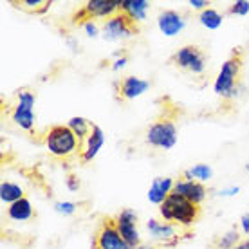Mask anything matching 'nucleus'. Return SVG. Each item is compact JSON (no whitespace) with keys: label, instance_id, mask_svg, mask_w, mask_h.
Masks as SVG:
<instances>
[{"label":"nucleus","instance_id":"f257e3e1","mask_svg":"<svg viewBox=\"0 0 249 249\" xmlns=\"http://www.w3.org/2000/svg\"><path fill=\"white\" fill-rule=\"evenodd\" d=\"M159 213L164 222L181 226V228H192L200 217V206L193 204L188 199L181 197L179 193H170L168 199L159 206Z\"/></svg>","mask_w":249,"mask_h":249},{"label":"nucleus","instance_id":"f03ea898","mask_svg":"<svg viewBox=\"0 0 249 249\" xmlns=\"http://www.w3.org/2000/svg\"><path fill=\"white\" fill-rule=\"evenodd\" d=\"M45 148L53 157L56 159H67L74 156L76 152L80 154L81 143L74 136V132L69 128L67 124H53L49 130L45 132L44 137Z\"/></svg>","mask_w":249,"mask_h":249},{"label":"nucleus","instance_id":"7ed1b4c3","mask_svg":"<svg viewBox=\"0 0 249 249\" xmlns=\"http://www.w3.org/2000/svg\"><path fill=\"white\" fill-rule=\"evenodd\" d=\"M242 74V54L240 51H233L231 54L218 71L217 78H215V83H213V90L217 96L220 98H226V100H231L238 94V78Z\"/></svg>","mask_w":249,"mask_h":249},{"label":"nucleus","instance_id":"20e7f679","mask_svg":"<svg viewBox=\"0 0 249 249\" xmlns=\"http://www.w3.org/2000/svg\"><path fill=\"white\" fill-rule=\"evenodd\" d=\"M121 11V0H89L85 6H81L78 11L72 15V24L83 25L94 18H105L108 20L116 13Z\"/></svg>","mask_w":249,"mask_h":249},{"label":"nucleus","instance_id":"39448f33","mask_svg":"<svg viewBox=\"0 0 249 249\" xmlns=\"http://www.w3.org/2000/svg\"><path fill=\"white\" fill-rule=\"evenodd\" d=\"M35 103H36V94L33 90L20 89L17 92V103L13 107L11 119L22 130L31 132L35 128V110H33Z\"/></svg>","mask_w":249,"mask_h":249},{"label":"nucleus","instance_id":"423d86ee","mask_svg":"<svg viewBox=\"0 0 249 249\" xmlns=\"http://www.w3.org/2000/svg\"><path fill=\"white\" fill-rule=\"evenodd\" d=\"M177 136H179V130L172 119H157L146 130V143L154 148L170 150L177 143Z\"/></svg>","mask_w":249,"mask_h":249},{"label":"nucleus","instance_id":"0eeeda50","mask_svg":"<svg viewBox=\"0 0 249 249\" xmlns=\"http://www.w3.org/2000/svg\"><path fill=\"white\" fill-rule=\"evenodd\" d=\"M170 62L175 67L188 71L195 76L204 74L206 71V54L197 47V45H182L181 49H177L172 54Z\"/></svg>","mask_w":249,"mask_h":249},{"label":"nucleus","instance_id":"6e6552de","mask_svg":"<svg viewBox=\"0 0 249 249\" xmlns=\"http://www.w3.org/2000/svg\"><path fill=\"white\" fill-rule=\"evenodd\" d=\"M103 31V38L108 40V42H116V40H121V38H128L134 36L137 31H139V25L137 22L126 17L124 13H116L114 17H110L108 20H105V24L101 27Z\"/></svg>","mask_w":249,"mask_h":249},{"label":"nucleus","instance_id":"1a4fd4ad","mask_svg":"<svg viewBox=\"0 0 249 249\" xmlns=\"http://www.w3.org/2000/svg\"><path fill=\"white\" fill-rule=\"evenodd\" d=\"M100 249H130V246L124 242L121 233L116 228L114 218H105L100 224L96 235H94V244Z\"/></svg>","mask_w":249,"mask_h":249},{"label":"nucleus","instance_id":"9d476101","mask_svg":"<svg viewBox=\"0 0 249 249\" xmlns=\"http://www.w3.org/2000/svg\"><path fill=\"white\" fill-rule=\"evenodd\" d=\"M116 228L121 233V237L124 238V242L130 246V249L137 248L141 244L139 238V231H137V213L132 208H124L114 217Z\"/></svg>","mask_w":249,"mask_h":249},{"label":"nucleus","instance_id":"9b49d317","mask_svg":"<svg viewBox=\"0 0 249 249\" xmlns=\"http://www.w3.org/2000/svg\"><path fill=\"white\" fill-rule=\"evenodd\" d=\"M150 235L159 240V249L161 248H174L179 242V235H177V226L170 224V222H159L156 218H150L146 222Z\"/></svg>","mask_w":249,"mask_h":249},{"label":"nucleus","instance_id":"f8f14e48","mask_svg":"<svg viewBox=\"0 0 249 249\" xmlns=\"http://www.w3.org/2000/svg\"><path fill=\"white\" fill-rule=\"evenodd\" d=\"M150 89V81L143 80V78H137V76H126L116 85V92L118 98L123 101L136 100L139 96H143L146 90Z\"/></svg>","mask_w":249,"mask_h":249},{"label":"nucleus","instance_id":"ddd939ff","mask_svg":"<svg viewBox=\"0 0 249 249\" xmlns=\"http://www.w3.org/2000/svg\"><path fill=\"white\" fill-rule=\"evenodd\" d=\"M174 193H179L181 197L188 199L193 204L200 206L208 197V190H206L204 182L199 181H184V179H179L175 181Z\"/></svg>","mask_w":249,"mask_h":249},{"label":"nucleus","instance_id":"4468645a","mask_svg":"<svg viewBox=\"0 0 249 249\" xmlns=\"http://www.w3.org/2000/svg\"><path fill=\"white\" fill-rule=\"evenodd\" d=\"M184 17L181 13L174 11V9H166V11H161L159 17H157V27L159 31L164 35V36H175L184 29Z\"/></svg>","mask_w":249,"mask_h":249},{"label":"nucleus","instance_id":"2eb2a0df","mask_svg":"<svg viewBox=\"0 0 249 249\" xmlns=\"http://www.w3.org/2000/svg\"><path fill=\"white\" fill-rule=\"evenodd\" d=\"M105 144V134L98 124H92V132L87 137V141L81 144L80 148V161L81 162H90L94 157L100 154L101 146Z\"/></svg>","mask_w":249,"mask_h":249},{"label":"nucleus","instance_id":"dca6fc26","mask_svg":"<svg viewBox=\"0 0 249 249\" xmlns=\"http://www.w3.org/2000/svg\"><path fill=\"white\" fill-rule=\"evenodd\" d=\"M175 181L172 177H156L148 190V200L154 204L161 206L164 200L168 199V195L174 192Z\"/></svg>","mask_w":249,"mask_h":249},{"label":"nucleus","instance_id":"f3484780","mask_svg":"<svg viewBox=\"0 0 249 249\" xmlns=\"http://www.w3.org/2000/svg\"><path fill=\"white\" fill-rule=\"evenodd\" d=\"M33 217H35L33 204L25 197L7 206V218L13 222H25V220H31Z\"/></svg>","mask_w":249,"mask_h":249},{"label":"nucleus","instance_id":"a211bd4d","mask_svg":"<svg viewBox=\"0 0 249 249\" xmlns=\"http://www.w3.org/2000/svg\"><path fill=\"white\" fill-rule=\"evenodd\" d=\"M150 7L148 0H121V13L130 17L134 22H143L146 17V9Z\"/></svg>","mask_w":249,"mask_h":249},{"label":"nucleus","instance_id":"6ab92c4d","mask_svg":"<svg viewBox=\"0 0 249 249\" xmlns=\"http://www.w3.org/2000/svg\"><path fill=\"white\" fill-rule=\"evenodd\" d=\"M242 242L240 240V231L238 230H230L226 231L224 235H217L210 242V248L212 249H233L237 248L238 244Z\"/></svg>","mask_w":249,"mask_h":249},{"label":"nucleus","instance_id":"aec40b11","mask_svg":"<svg viewBox=\"0 0 249 249\" xmlns=\"http://www.w3.org/2000/svg\"><path fill=\"white\" fill-rule=\"evenodd\" d=\"M67 126L74 132V136L80 139L81 144L87 141V137L90 136V132H92V123H90L89 119L81 118V116H74V118L69 119Z\"/></svg>","mask_w":249,"mask_h":249},{"label":"nucleus","instance_id":"412c9836","mask_svg":"<svg viewBox=\"0 0 249 249\" xmlns=\"http://www.w3.org/2000/svg\"><path fill=\"white\" fill-rule=\"evenodd\" d=\"M20 199H24V190H22L20 184L9 181H4L0 184V200L4 204H13V202H17Z\"/></svg>","mask_w":249,"mask_h":249},{"label":"nucleus","instance_id":"4be33fe9","mask_svg":"<svg viewBox=\"0 0 249 249\" xmlns=\"http://www.w3.org/2000/svg\"><path fill=\"white\" fill-rule=\"evenodd\" d=\"M213 175V170L210 164H195L192 168H188L184 174H182V179L184 181H199V182H206L210 181Z\"/></svg>","mask_w":249,"mask_h":249},{"label":"nucleus","instance_id":"5701e85b","mask_svg":"<svg viewBox=\"0 0 249 249\" xmlns=\"http://www.w3.org/2000/svg\"><path fill=\"white\" fill-rule=\"evenodd\" d=\"M222 20H224V17H222L217 9H213V7H208V9H204V11L199 13L200 25L206 27V29H210V31L218 29V27L222 25Z\"/></svg>","mask_w":249,"mask_h":249},{"label":"nucleus","instance_id":"b1692460","mask_svg":"<svg viewBox=\"0 0 249 249\" xmlns=\"http://www.w3.org/2000/svg\"><path fill=\"white\" fill-rule=\"evenodd\" d=\"M17 6L24 11L45 13L51 6V0H22V2H17Z\"/></svg>","mask_w":249,"mask_h":249},{"label":"nucleus","instance_id":"393cba45","mask_svg":"<svg viewBox=\"0 0 249 249\" xmlns=\"http://www.w3.org/2000/svg\"><path fill=\"white\" fill-rule=\"evenodd\" d=\"M228 11L231 15H237V17H246L249 13V0H235Z\"/></svg>","mask_w":249,"mask_h":249},{"label":"nucleus","instance_id":"a878e982","mask_svg":"<svg viewBox=\"0 0 249 249\" xmlns=\"http://www.w3.org/2000/svg\"><path fill=\"white\" fill-rule=\"evenodd\" d=\"M54 210H56L58 213H62V215H72V213H76V210H78V204L76 202H56L54 204Z\"/></svg>","mask_w":249,"mask_h":249},{"label":"nucleus","instance_id":"bb28decb","mask_svg":"<svg viewBox=\"0 0 249 249\" xmlns=\"http://www.w3.org/2000/svg\"><path fill=\"white\" fill-rule=\"evenodd\" d=\"M65 184H67V188L71 190V192H78V190H80V179H78L74 174H69L67 175V179H65Z\"/></svg>","mask_w":249,"mask_h":249},{"label":"nucleus","instance_id":"cd10ccee","mask_svg":"<svg viewBox=\"0 0 249 249\" xmlns=\"http://www.w3.org/2000/svg\"><path fill=\"white\" fill-rule=\"evenodd\" d=\"M83 29H85V33H87L89 36H98V33H100V27H98V24L94 22V20H90V22H87V24H83Z\"/></svg>","mask_w":249,"mask_h":249},{"label":"nucleus","instance_id":"c85d7f7f","mask_svg":"<svg viewBox=\"0 0 249 249\" xmlns=\"http://www.w3.org/2000/svg\"><path fill=\"white\" fill-rule=\"evenodd\" d=\"M188 4H190L193 9H197V11H204V9H208V6H210L208 0H190Z\"/></svg>","mask_w":249,"mask_h":249},{"label":"nucleus","instance_id":"c756f323","mask_svg":"<svg viewBox=\"0 0 249 249\" xmlns=\"http://www.w3.org/2000/svg\"><path fill=\"white\" fill-rule=\"evenodd\" d=\"M240 231H242L244 235H249V212L246 215H242V218H240Z\"/></svg>","mask_w":249,"mask_h":249},{"label":"nucleus","instance_id":"7c9ffc66","mask_svg":"<svg viewBox=\"0 0 249 249\" xmlns=\"http://www.w3.org/2000/svg\"><path fill=\"white\" fill-rule=\"evenodd\" d=\"M126 62H128V58H126V56L118 58V60L112 63V71H119V69H123L124 65H126Z\"/></svg>","mask_w":249,"mask_h":249},{"label":"nucleus","instance_id":"2f4dec72","mask_svg":"<svg viewBox=\"0 0 249 249\" xmlns=\"http://www.w3.org/2000/svg\"><path fill=\"white\" fill-rule=\"evenodd\" d=\"M238 192H240L238 186H231V188H228V190H222L220 195H222V197H231V195H237Z\"/></svg>","mask_w":249,"mask_h":249},{"label":"nucleus","instance_id":"473e14b6","mask_svg":"<svg viewBox=\"0 0 249 249\" xmlns=\"http://www.w3.org/2000/svg\"><path fill=\"white\" fill-rule=\"evenodd\" d=\"M233 249H249V238H248V240H242L237 248H233Z\"/></svg>","mask_w":249,"mask_h":249},{"label":"nucleus","instance_id":"72a5a7b5","mask_svg":"<svg viewBox=\"0 0 249 249\" xmlns=\"http://www.w3.org/2000/svg\"><path fill=\"white\" fill-rule=\"evenodd\" d=\"M134 249H159V248H157V246H150V244H139V246Z\"/></svg>","mask_w":249,"mask_h":249},{"label":"nucleus","instance_id":"f704fd0d","mask_svg":"<svg viewBox=\"0 0 249 249\" xmlns=\"http://www.w3.org/2000/svg\"><path fill=\"white\" fill-rule=\"evenodd\" d=\"M90 249H100V248H96V246H92V248H90Z\"/></svg>","mask_w":249,"mask_h":249}]
</instances>
